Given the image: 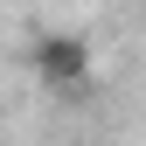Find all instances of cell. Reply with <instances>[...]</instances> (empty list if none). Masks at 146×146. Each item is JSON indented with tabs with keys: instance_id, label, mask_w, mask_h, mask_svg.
<instances>
[{
	"instance_id": "cell-1",
	"label": "cell",
	"mask_w": 146,
	"mask_h": 146,
	"mask_svg": "<svg viewBox=\"0 0 146 146\" xmlns=\"http://www.w3.org/2000/svg\"><path fill=\"white\" fill-rule=\"evenodd\" d=\"M28 63H35V77H42L49 90H63V98H90V49H84V35H63V28L35 35Z\"/></svg>"
}]
</instances>
